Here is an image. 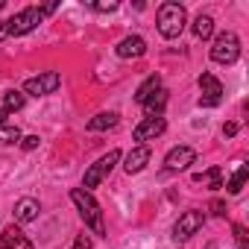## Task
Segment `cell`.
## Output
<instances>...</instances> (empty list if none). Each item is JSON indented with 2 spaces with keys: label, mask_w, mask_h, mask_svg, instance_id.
I'll list each match as a JSON object with an SVG mask.
<instances>
[{
  "label": "cell",
  "mask_w": 249,
  "mask_h": 249,
  "mask_svg": "<svg viewBox=\"0 0 249 249\" xmlns=\"http://www.w3.org/2000/svg\"><path fill=\"white\" fill-rule=\"evenodd\" d=\"M71 202L76 205V211H79V217H82V223L94 231V234H106V223H103V211H100V205H97V199L85 191V188H73L71 191Z\"/></svg>",
  "instance_id": "1"
},
{
  "label": "cell",
  "mask_w": 249,
  "mask_h": 249,
  "mask_svg": "<svg viewBox=\"0 0 249 249\" xmlns=\"http://www.w3.org/2000/svg\"><path fill=\"white\" fill-rule=\"evenodd\" d=\"M156 24H159V33L164 38H179L185 24H188V12L182 3H173V0H167V3L159 6V15H156Z\"/></svg>",
  "instance_id": "2"
},
{
  "label": "cell",
  "mask_w": 249,
  "mask_h": 249,
  "mask_svg": "<svg viewBox=\"0 0 249 249\" xmlns=\"http://www.w3.org/2000/svg\"><path fill=\"white\" fill-rule=\"evenodd\" d=\"M211 59H214L217 65H234V62L240 59V38H237L231 30L220 33V36L214 38V47H211Z\"/></svg>",
  "instance_id": "3"
},
{
  "label": "cell",
  "mask_w": 249,
  "mask_h": 249,
  "mask_svg": "<svg viewBox=\"0 0 249 249\" xmlns=\"http://www.w3.org/2000/svg\"><path fill=\"white\" fill-rule=\"evenodd\" d=\"M117 161H120V150H108L106 156H100V159H97V161H94V164L85 170L82 188L91 194V188H97V185H100V182H103V179H106V176L114 170V164H117Z\"/></svg>",
  "instance_id": "4"
},
{
  "label": "cell",
  "mask_w": 249,
  "mask_h": 249,
  "mask_svg": "<svg viewBox=\"0 0 249 249\" xmlns=\"http://www.w3.org/2000/svg\"><path fill=\"white\" fill-rule=\"evenodd\" d=\"M41 21H44L41 6H27L24 12H18L15 18H9L6 27H9V36H27V33H33Z\"/></svg>",
  "instance_id": "5"
},
{
  "label": "cell",
  "mask_w": 249,
  "mask_h": 249,
  "mask_svg": "<svg viewBox=\"0 0 249 249\" xmlns=\"http://www.w3.org/2000/svg\"><path fill=\"white\" fill-rule=\"evenodd\" d=\"M59 85H62V76H59L56 71H47V73H38V76L27 79V82H24V94H33V97H47V94H53Z\"/></svg>",
  "instance_id": "6"
},
{
  "label": "cell",
  "mask_w": 249,
  "mask_h": 249,
  "mask_svg": "<svg viewBox=\"0 0 249 249\" xmlns=\"http://www.w3.org/2000/svg\"><path fill=\"white\" fill-rule=\"evenodd\" d=\"M202 223H205V214L196 211V208H191V211H185V214L176 220V226H173V237H176V240H188V237H194V234L202 229Z\"/></svg>",
  "instance_id": "7"
},
{
  "label": "cell",
  "mask_w": 249,
  "mask_h": 249,
  "mask_svg": "<svg viewBox=\"0 0 249 249\" xmlns=\"http://www.w3.org/2000/svg\"><path fill=\"white\" fill-rule=\"evenodd\" d=\"M199 88H202L199 108H214V106H220V100H223V82H220L214 73H202V76H199Z\"/></svg>",
  "instance_id": "8"
},
{
  "label": "cell",
  "mask_w": 249,
  "mask_h": 249,
  "mask_svg": "<svg viewBox=\"0 0 249 249\" xmlns=\"http://www.w3.org/2000/svg\"><path fill=\"white\" fill-rule=\"evenodd\" d=\"M194 161H196V150L194 147H173L167 153V159H164V167L176 173V170H188Z\"/></svg>",
  "instance_id": "9"
},
{
  "label": "cell",
  "mask_w": 249,
  "mask_h": 249,
  "mask_svg": "<svg viewBox=\"0 0 249 249\" xmlns=\"http://www.w3.org/2000/svg\"><path fill=\"white\" fill-rule=\"evenodd\" d=\"M164 129H167V120H164V117H147V120H141L138 126H135L132 138H135V141H153V138H159Z\"/></svg>",
  "instance_id": "10"
},
{
  "label": "cell",
  "mask_w": 249,
  "mask_h": 249,
  "mask_svg": "<svg viewBox=\"0 0 249 249\" xmlns=\"http://www.w3.org/2000/svg\"><path fill=\"white\" fill-rule=\"evenodd\" d=\"M0 249H36V246H33V240L12 223V226L3 229V234H0Z\"/></svg>",
  "instance_id": "11"
},
{
  "label": "cell",
  "mask_w": 249,
  "mask_h": 249,
  "mask_svg": "<svg viewBox=\"0 0 249 249\" xmlns=\"http://www.w3.org/2000/svg\"><path fill=\"white\" fill-rule=\"evenodd\" d=\"M114 53H117L120 59H141V56L147 53V41H144L141 36H126V38L114 47Z\"/></svg>",
  "instance_id": "12"
},
{
  "label": "cell",
  "mask_w": 249,
  "mask_h": 249,
  "mask_svg": "<svg viewBox=\"0 0 249 249\" xmlns=\"http://www.w3.org/2000/svg\"><path fill=\"white\" fill-rule=\"evenodd\" d=\"M147 164H150V147H147V144H138V147H132V153L126 156V164H123V170L132 176V173H141Z\"/></svg>",
  "instance_id": "13"
},
{
  "label": "cell",
  "mask_w": 249,
  "mask_h": 249,
  "mask_svg": "<svg viewBox=\"0 0 249 249\" xmlns=\"http://www.w3.org/2000/svg\"><path fill=\"white\" fill-rule=\"evenodd\" d=\"M38 211H41L38 199L24 196V199H18V205H15V220H18V223H33V220H38Z\"/></svg>",
  "instance_id": "14"
},
{
  "label": "cell",
  "mask_w": 249,
  "mask_h": 249,
  "mask_svg": "<svg viewBox=\"0 0 249 249\" xmlns=\"http://www.w3.org/2000/svg\"><path fill=\"white\" fill-rule=\"evenodd\" d=\"M144 111H147V117H161V111H164V106H167V91L164 88H159L153 97H147L144 103Z\"/></svg>",
  "instance_id": "15"
},
{
  "label": "cell",
  "mask_w": 249,
  "mask_h": 249,
  "mask_svg": "<svg viewBox=\"0 0 249 249\" xmlns=\"http://www.w3.org/2000/svg\"><path fill=\"white\" fill-rule=\"evenodd\" d=\"M114 126H117V114L114 111H103V114H97V117L88 120V129L91 132H106V129H114Z\"/></svg>",
  "instance_id": "16"
},
{
  "label": "cell",
  "mask_w": 249,
  "mask_h": 249,
  "mask_svg": "<svg viewBox=\"0 0 249 249\" xmlns=\"http://www.w3.org/2000/svg\"><path fill=\"white\" fill-rule=\"evenodd\" d=\"M194 182L208 185V191H220V188H223V170H220V167H211V170H205V173H196Z\"/></svg>",
  "instance_id": "17"
},
{
  "label": "cell",
  "mask_w": 249,
  "mask_h": 249,
  "mask_svg": "<svg viewBox=\"0 0 249 249\" xmlns=\"http://www.w3.org/2000/svg\"><path fill=\"white\" fill-rule=\"evenodd\" d=\"M246 179H249V167L243 164V161H237V167H234V173H231V179H229V194H240L243 191V185H246Z\"/></svg>",
  "instance_id": "18"
},
{
  "label": "cell",
  "mask_w": 249,
  "mask_h": 249,
  "mask_svg": "<svg viewBox=\"0 0 249 249\" xmlns=\"http://www.w3.org/2000/svg\"><path fill=\"white\" fill-rule=\"evenodd\" d=\"M159 88H161V76H159V73H153V76H147V79L141 82V88H138L135 100H138V103H144V100H147V97H153Z\"/></svg>",
  "instance_id": "19"
},
{
  "label": "cell",
  "mask_w": 249,
  "mask_h": 249,
  "mask_svg": "<svg viewBox=\"0 0 249 249\" xmlns=\"http://www.w3.org/2000/svg\"><path fill=\"white\" fill-rule=\"evenodd\" d=\"M194 36L202 38V41L211 38V36H214V18H211V15H199V18L194 21Z\"/></svg>",
  "instance_id": "20"
},
{
  "label": "cell",
  "mask_w": 249,
  "mask_h": 249,
  "mask_svg": "<svg viewBox=\"0 0 249 249\" xmlns=\"http://www.w3.org/2000/svg\"><path fill=\"white\" fill-rule=\"evenodd\" d=\"M24 103H27V97H24L21 91H6V94H3V108H6L9 114H12V111H21Z\"/></svg>",
  "instance_id": "21"
},
{
  "label": "cell",
  "mask_w": 249,
  "mask_h": 249,
  "mask_svg": "<svg viewBox=\"0 0 249 249\" xmlns=\"http://www.w3.org/2000/svg\"><path fill=\"white\" fill-rule=\"evenodd\" d=\"M21 141V129L18 126H0V147H9Z\"/></svg>",
  "instance_id": "22"
},
{
  "label": "cell",
  "mask_w": 249,
  "mask_h": 249,
  "mask_svg": "<svg viewBox=\"0 0 249 249\" xmlns=\"http://www.w3.org/2000/svg\"><path fill=\"white\" fill-rule=\"evenodd\" d=\"M94 12H114L117 9V0H97V3H88Z\"/></svg>",
  "instance_id": "23"
},
{
  "label": "cell",
  "mask_w": 249,
  "mask_h": 249,
  "mask_svg": "<svg viewBox=\"0 0 249 249\" xmlns=\"http://www.w3.org/2000/svg\"><path fill=\"white\" fill-rule=\"evenodd\" d=\"M234 240H237V249H249V243H246V229H243V226H234Z\"/></svg>",
  "instance_id": "24"
},
{
  "label": "cell",
  "mask_w": 249,
  "mask_h": 249,
  "mask_svg": "<svg viewBox=\"0 0 249 249\" xmlns=\"http://www.w3.org/2000/svg\"><path fill=\"white\" fill-rule=\"evenodd\" d=\"M21 147H24V150H36V147H38V135H27V138H21Z\"/></svg>",
  "instance_id": "25"
},
{
  "label": "cell",
  "mask_w": 249,
  "mask_h": 249,
  "mask_svg": "<svg viewBox=\"0 0 249 249\" xmlns=\"http://www.w3.org/2000/svg\"><path fill=\"white\" fill-rule=\"evenodd\" d=\"M71 249H91V240H88V234H79L76 240H73V246Z\"/></svg>",
  "instance_id": "26"
},
{
  "label": "cell",
  "mask_w": 249,
  "mask_h": 249,
  "mask_svg": "<svg viewBox=\"0 0 249 249\" xmlns=\"http://www.w3.org/2000/svg\"><path fill=\"white\" fill-rule=\"evenodd\" d=\"M223 135H226V138H231V135H237V123H234V120H229V123H226V126H223Z\"/></svg>",
  "instance_id": "27"
},
{
  "label": "cell",
  "mask_w": 249,
  "mask_h": 249,
  "mask_svg": "<svg viewBox=\"0 0 249 249\" xmlns=\"http://www.w3.org/2000/svg\"><path fill=\"white\" fill-rule=\"evenodd\" d=\"M211 211H214L217 217H226V205H223L220 199H214V202H211Z\"/></svg>",
  "instance_id": "28"
},
{
  "label": "cell",
  "mask_w": 249,
  "mask_h": 249,
  "mask_svg": "<svg viewBox=\"0 0 249 249\" xmlns=\"http://www.w3.org/2000/svg\"><path fill=\"white\" fill-rule=\"evenodd\" d=\"M6 117H9V111H6L3 106H0V126H6Z\"/></svg>",
  "instance_id": "29"
},
{
  "label": "cell",
  "mask_w": 249,
  "mask_h": 249,
  "mask_svg": "<svg viewBox=\"0 0 249 249\" xmlns=\"http://www.w3.org/2000/svg\"><path fill=\"white\" fill-rule=\"evenodd\" d=\"M9 36V27H6V21H0V38H6Z\"/></svg>",
  "instance_id": "30"
},
{
  "label": "cell",
  "mask_w": 249,
  "mask_h": 249,
  "mask_svg": "<svg viewBox=\"0 0 249 249\" xmlns=\"http://www.w3.org/2000/svg\"><path fill=\"white\" fill-rule=\"evenodd\" d=\"M3 6H6V0H0V9H3Z\"/></svg>",
  "instance_id": "31"
}]
</instances>
